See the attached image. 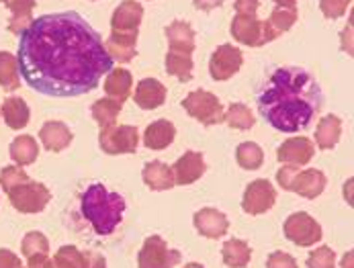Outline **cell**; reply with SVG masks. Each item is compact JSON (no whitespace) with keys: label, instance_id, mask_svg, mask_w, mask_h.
Listing matches in <instances>:
<instances>
[{"label":"cell","instance_id":"cell-1","mask_svg":"<svg viewBox=\"0 0 354 268\" xmlns=\"http://www.w3.org/2000/svg\"><path fill=\"white\" fill-rule=\"evenodd\" d=\"M17 61L27 86L57 99L93 93L115 64L101 33L74 10L33 19L19 37Z\"/></svg>","mask_w":354,"mask_h":268},{"label":"cell","instance_id":"cell-2","mask_svg":"<svg viewBox=\"0 0 354 268\" xmlns=\"http://www.w3.org/2000/svg\"><path fill=\"white\" fill-rule=\"evenodd\" d=\"M324 105V93L304 68H279L258 95V111L270 127L297 133L311 125Z\"/></svg>","mask_w":354,"mask_h":268},{"label":"cell","instance_id":"cell-3","mask_svg":"<svg viewBox=\"0 0 354 268\" xmlns=\"http://www.w3.org/2000/svg\"><path fill=\"white\" fill-rule=\"evenodd\" d=\"M84 219L99 236H111L125 213V199L119 193H109L104 184H91L80 201Z\"/></svg>","mask_w":354,"mask_h":268},{"label":"cell","instance_id":"cell-4","mask_svg":"<svg viewBox=\"0 0 354 268\" xmlns=\"http://www.w3.org/2000/svg\"><path fill=\"white\" fill-rule=\"evenodd\" d=\"M277 182L285 191L297 193L299 197H305V199H315L326 191L328 178L322 170H315V168L299 170V166L285 164L277 172Z\"/></svg>","mask_w":354,"mask_h":268},{"label":"cell","instance_id":"cell-5","mask_svg":"<svg viewBox=\"0 0 354 268\" xmlns=\"http://www.w3.org/2000/svg\"><path fill=\"white\" fill-rule=\"evenodd\" d=\"M232 37L248 48H262L277 39L266 21H260L252 12H236L232 19Z\"/></svg>","mask_w":354,"mask_h":268},{"label":"cell","instance_id":"cell-6","mask_svg":"<svg viewBox=\"0 0 354 268\" xmlns=\"http://www.w3.org/2000/svg\"><path fill=\"white\" fill-rule=\"evenodd\" d=\"M183 107L185 111L193 117V119H197L201 125H207V127H211V125H219V123H223V105L219 103V99L213 95V93H209V90H193V93H189L187 95V99L183 101Z\"/></svg>","mask_w":354,"mask_h":268},{"label":"cell","instance_id":"cell-7","mask_svg":"<svg viewBox=\"0 0 354 268\" xmlns=\"http://www.w3.org/2000/svg\"><path fill=\"white\" fill-rule=\"evenodd\" d=\"M8 199L19 213H41L51 201V193L46 184L27 180L8 191Z\"/></svg>","mask_w":354,"mask_h":268},{"label":"cell","instance_id":"cell-8","mask_svg":"<svg viewBox=\"0 0 354 268\" xmlns=\"http://www.w3.org/2000/svg\"><path fill=\"white\" fill-rule=\"evenodd\" d=\"M99 144L102 152L109 156L133 154L140 144V131L136 125H111L101 129Z\"/></svg>","mask_w":354,"mask_h":268},{"label":"cell","instance_id":"cell-9","mask_svg":"<svg viewBox=\"0 0 354 268\" xmlns=\"http://www.w3.org/2000/svg\"><path fill=\"white\" fill-rule=\"evenodd\" d=\"M283 233L289 242H293L301 248H309V246L317 244L324 236L322 225L305 211L289 215L285 225H283Z\"/></svg>","mask_w":354,"mask_h":268},{"label":"cell","instance_id":"cell-10","mask_svg":"<svg viewBox=\"0 0 354 268\" xmlns=\"http://www.w3.org/2000/svg\"><path fill=\"white\" fill-rule=\"evenodd\" d=\"M180 262V252L172 250L160 236H150L138 256L140 268H174Z\"/></svg>","mask_w":354,"mask_h":268},{"label":"cell","instance_id":"cell-11","mask_svg":"<svg viewBox=\"0 0 354 268\" xmlns=\"http://www.w3.org/2000/svg\"><path fill=\"white\" fill-rule=\"evenodd\" d=\"M274 203H277V189L264 178L252 180L242 197V209L248 215L266 213L274 207Z\"/></svg>","mask_w":354,"mask_h":268},{"label":"cell","instance_id":"cell-12","mask_svg":"<svg viewBox=\"0 0 354 268\" xmlns=\"http://www.w3.org/2000/svg\"><path fill=\"white\" fill-rule=\"evenodd\" d=\"M244 64V55L238 48H234L232 44H223L219 46L209 59V74L213 80L223 82L230 80L234 74H238V70Z\"/></svg>","mask_w":354,"mask_h":268},{"label":"cell","instance_id":"cell-13","mask_svg":"<svg viewBox=\"0 0 354 268\" xmlns=\"http://www.w3.org/2000/svg\"><path fill=\"white\" fill-rule=\"evenodd\" d=\"M315 154V146L309 137H289L277 148V160L287 166H305Z\"/></svg>","mask_w":354,"mask_h":268},{"label":"cell","instance_id":"cell-14","mask_svg":"<svg viewBox=\"0 0 354 268\" xmlns=\"http://www.w3.org/2000/svg\"><path fill=\"white\" fill-rule=\"evenodd\" d=\"M142 19H144V6L136 0H123L111 17V31L140 33Z\"/></svg>","mask_w":354,"mask_h":268},{"label":"cell","instance_id":"cell-15","mask_svg":"<svg viewBox=\"0 0 354 268\" xmlns=\"http://www.w3.org/2000/svg\"><path fill=\"white\" fill-rule=\"evenodd\" d=\"M172 168V176H174V184L178 186H187V184H193L195 180H199L205 170H207V164L203 158L201 152H185L178 160L174 162Z\"/></svg>","mask_w":354,"mask_h":268},{"label":"cell","instance_id":"cell-16","mask_svg":"<svg viewBox=\"0 0 354 268\" xmlns=\"http://www.w3.org/2000/svg\"><path fill=\"white\" fill-rule=\"evenodd\" d=\"M193 223H195V229L201 233L203 238H209V240H219L230 229V219L225 217V213H221V211H217L213 207L199 209L193 217Z\"/></svg>","mask_w":354,"mask_h":268},{"label":"cell","instance_id":"cell-17","mask_svg":"<svg viewBox=\"0 0 354 268\" xmlns=\"http://www.w3.org/2000/svg\"><path fill=\"white\" fill-rule=\"evenodd\" d=\"M166 86L156 80V78H144L138 82L136 86V93H133V101L136 105L144 111H153V108H160L166 103Z\"/></svg>","mask_w":354,"mask_h":268},{"label":"cell","instance_id":"cell-18","mask_svg":"<svg viewBox=\"0 0 354 268\" xmlns=\"http://www.w3.org/2000/svg\"><path fill=\"white\" fill-rule=\"evenodd\" d=\"M166 39H168V48L170 52H178V54H193L197 48L195 41V31L187 21H172L166 27Z\"/></svg>","mask_w":354,"mask_h":268},{"label":"cell","instance_id":"cell-19","mask_svg":"<svg viewBox=\"0 0 354 268\" xmlns=\"http://www.w3.org/2000/svg\"><path fill=\"white\" fill-rule=\"evenodd\" d=\"M138 35L140 33H117L111 31V37L104 41V50L111 55V59L119 61V64H127L131 61L138 52H136V44H138Z\"/></svg>","mask_w":354,"mask_h":268},{"label":"cell","instance_id":"cell-20","mask_svg":"<svg viewBox=\"0 0 354 268\" xmlns=\"http://www.w3.org/2000/svg\"><path fill=\"white\" fill-rule=\"evenodd\" d=\"M176 137V127L168 119H158L150 123L144 131V146L152 152L166 150Z\"/></svg>","mask_w":354,"mask_h":268},{"label":"cell","instance_id":"cell-21","mask_svg":"<svg viewBox=\"0 0 354 268\" xmlns=\"http://www.w3.org/2000/svg\"><path fill=\"white\" fill-rule=\"evenodd\" d=\"M131 88H133V76L125 68H113L104 78V93L113 101L125 103L131 97Z\"/></svg>","mask_w":354,"mask_h":268},{"label":"cell","instance_id":"cell-22","mask_svg":"<svg viewBox=\"0 0 354 268\" xmlns=\"http://www.w3.org/2000/svg\"><path fill=\"white\" fill-rule=\"evenodd\" d=\"M72 131L66 123L62 121H48L39 129V140L50 152H62L72 144Z\"/></svg>","mask_w":354,"mask_h":268},{"label":"cell","instance_id":"cell-23","mask_svg":"<svg viewBox=\"0 0 354 268\" xmlns=\"http://www.w3.org/2000/svg\"><path fill=\"white\" fill-rule=\"evenodd\" d=\"M2 2L12 12V17L8 21V31L21 37L29 29V25L33 23L35 0H2Z\"/></svg>","mask_w":354,"mask_h":268},{"label":"cell","instance_id":"cell-24","mask_svg":"<svg viewBox=\"0 0 354 268\" xmlns=\"http://www.w3.org/2000/svg\"><path fill=\"white\" fill-rule=\"evenodd\" d=\"M142 178H144L146 186L152 191H170L172 186H176L172 168L160 160L148 162L142 170Z\"/></svg>","mask_w":354,"mask_h":268},{"label":"cell","instance_id":"cell-25","mask_svg":"<svg viewBox=\"0 0 354 268\" xmlns=\"http://www.w3.org/2000/svg\"><path fill=\"white\" fill-rule=\"evenodd\" d=\"M342 135V119L338 115H326L319 119L315 127V144L319 150H332L340 142Z\"/></svg>","mask_w":354,"mask_h":268},{"label":"cell","instance_id":"cell-26","mask_svg":"<svg viewBox=\"0 0 354 268\" xmlns=\"http://www.w3.org/2000/svg\"><path fill=\"white\" fill-rule=\"evenodd\" d=\"M29 117H31L29 105L21 97H8L2 103V119L10 129H15V131L25 129L29 123Z\"/></svg>","mask_w":354,"mask_h":268},{"label":"cell","instance_id":"cell-27","mask_svg":"<svg viewBox=\"0 0 354 268\" xmlns=\"http://www.w3.org/2000/svg\"><path fill=\"white\" fill-rule=\"evenodd\" d=\"M221 256H223V262L225 267L230 268H246L250 258H252V250L250 246L244 242V240H238V238H232L223 244L221 248Z\"/></svg>","mask_w":354,"mask_h":268},{"label":"cell","instance_id":"cell-28","mask_svg":"<svg viewBox=\"0 0 354 268\" xmlns=\"http://www.w3.org/2000/svg\"><path fill=\"white\" fill-rule=\"evenodd\" d=\"M10 158L17 166H29L37 160L39 156V146L33 135H19L10 144Z\"/></svg>","mask_w":354,"mask_h":268},{"label":"cell","instance_id":"cell-29","mask_svg":"<svg viewBox=\"0 0 354 268\" xmlns=\"http://www.w3.org/2000/svg\"><path fill=\"white\" fill-rule=\"evenodd\" d=\"M166 72L180 82H191L193 78V55L168 52L166 54Z\"/></svg>","mask_w":354,"mask_h":268},{"label":"cell","instance_id":"cell-30","mask_svg":"<svg viewBox=\"0 0 354 268\" xmlns=\"http://www.w3.org/2000/svg\"><path fill=\"white\" fill-rule=\"evenodd\" d=\"M121 108H123V103L104 97V99H99V101L91 107V113H93V119L101 125V129H104V127L115 125V121H117Z\"/></svg>","mask_w":354,"mask_h":268},{"label":"cell","instance_id":"cell-31","mask_svg":"<svg viewBox=\"0 0 354 268\" xmlns=\"http://www.w3.org/2000/svg\"><path fill=\"white\" fill-rule=\"evenodd\" d=\"M223 123H227L232 129H240V131H246V129H252L256 119H254V113L246 105L242 103H232L230 108L223 113Z\"/></svg>","mask_w":354,"mask_h":268},{"label":"cell","instance_id":"cell-32","mask_svg":"<svg viewBox=\"0 0 354 268\" xmlns=\"http://www.w3.org/2000/svg\"><path fill=\"white\" fill-rule=\"evenodd\" d=\"M0 86L8 93L19 88V61L8 52H0Z\"/></svg>","mask_w":354,"mask_h":268},{"label":"cell","instance_id":"cell-33","mask_svg":"<svg viewBox=\"0 0 354 268\" xmlns=\"http://www.w3.org/2000/svg\"><path fill=\"white\" fill-rule=\"evenodd\" d=\"M297 8H285V6H277L272 12H270V17H268V27H270V31L279 37V35H283V33H287L295 23H297Z\"/></svg>","mask_w":354,"mask_h":268},{"label":"cell","instance_id":"cell-34","mask_svg":"<svg viewBox=\"0 0 354 268\" xmlns=\"http://www.w3.org/2000/svg\"><path fill=\"white\" fill-rule=\"evenodd\" d=\"M236 160L246 170H258L264 162V152L258 144L244 142L236 148Z\"/></svg>","mask_w":354,"mask_h":268},{"label":"cell","instance_id":"cell-35","mask_svg":"<svg viewBox=\"0 0 354 268\" xmlns=\"http://www.w3.org/2000/svg\"><path fill=\"white\" fill-rule=\"evenodd\" d=\"M21 252L23 256H33V254H48L50 252V242L48 238L41 233V231H29L25 238H23V244H21Z\"/></svg>","mask_w":354,"mask_h":268},{"label":"cell","instance_id":"cell-36","mask_svg":"<svg viewBox=\"0 0 354 268\" xmlns=\"http://www.w3.org/2000/svg\"><path fill=\"white\" fill-rule=\"evenodd\" d=\"M82 252L76 246H62L53 256V268H80Z\"/></svg>","mask_w":354,"mask_h":268},{"label":"cell","instance_id":"cell-37","mask_svg":"<svg viewBox=\"0 0 354 268\" xmlns=\"http://www.w3.org/2000/svg\"><path fill=\"white\" fill-rule=\"evenodd\" d=\"M336 267V252L330 246H322L311 250L307 256V268H334Z\"/></svg>","mask_w":354,"mask_h":268},{"label":"cell","instance_id":"cell-38","mask_svg":"<svg viewBox=\"0 0 354 268\" xmlns=\"http://www.w3.org/2000/svg\"><path fill=\"white\" fill-rule=\"evenodd\" d=\"M27 180H29V176H27V172L21 166H6L0 172V184H2V189L6 193L12 191L15 186L23 184V182H27Z\"/></svg>","mask_w":354,"mask_h":268},{"label":"cell","instance_id":"cell-39","mask_svg":"<svg viewBox=\"0 0 354 268\" xmlns=\"http://www.w3.org/2000/svg\"><path fill=\"white\" fill-rule=\"evenodd\" d=\"M353 0H319V10L326 19H340L351 8Z\"/></svg>","mask_w":354,"mask_h":268},{"label":"cell","instance_id":"cell-40","mask_svg":"<svg viewBox=\"0 0 354 268\" xmlns=\"http://www.w3.org/2000/svg\"><path fill=\"white\" fill-rule=\"evenodd\" d=\"M266 268H299L297 260L287 252H272L266 258Z\"/></svg>","mask_w":354,"mask_h":268},{"label":"cell","instance_id":"cell-41","mask_svg":"<svg viewBox=\"0 0 354 268\" xmlns=\"http://www.w3.org/2000/svg\"><path fill=\"white\" fill-rule=\"evenodd\" d=\"M80 268H106V258L101 252L95 250H84L82 252V265Z\"/></svg>","mask_w":354,"mask_h":268},{"label":"cell","instance_id":"cell-42","mask_svg":"<svg viewBox=\"0 0 354 268\" xmlns=\"http://www.w3.org/2000/svg\"><path fill=\"white\" fill-rule=\"evenodd\" d=\"M0 268H23V262L15 252L2 248L0 250Z\"/></svg>","mask_w":354,"mask_h":268},{"label":"cell","instance_id":"cell-43","mask_svg":"<svg viewBox=\"0 0 354 268\" xmlns=\"http://www.w3.org/2000/svg\"><path fill=\"white\" fill-rule=\"evenodd\" d=\"M27 260V268H53V260L48 254H33Z\"/></svg>","mask_w":354,"mask_h":268},{"label":"cell","instance_id":"cell-44","mask_svg":"<svg viewBox=\"0 0 354 268\" xmlns=\"http://www.w3.org/2000/svg\"><path fill=\"white\" fill-rule=\"evenodd\" d=\"M236 12H252L256 15L260 8V0H234Z\"/></svg>","mask_w":354,"mask_h":268},{"label":"cell","instance_id":"cell-45","mask_svg":"<svg viewBox=\"0 0 354 268\" xmlns=\"http://www.w3.org/2000/svg\"><path fill=\"white\" fill-rule=\"evenodd\" d=\"M193 4H195L199 10L209 12V10H213V8L221 6V4H223V0H193Z\"/></svg>","mask_w":354,"mask_h":268},{"label":"cell","instance_id":"cell-46","mask_svg":"<svg viewBox=\"0 0 354 268\" xmlns=\"http://www.w3.org/2000/svg\"><path fill=\"white\" fill-rule=\"evenodd\" d=\"M274 4L285 8H297V0H274Z\"/></svg>","mask_w":354,"mask_h":268},{"label":"cell","instance_id":"cell-47","mask_svg":"<svg viewBox=\"0 0 354 268\" xmlns=\"http://www.w3.org/2000/svg\"><path fill=\"white\" fill-rule=\"evenodd\" d=\"M353 267V254H346L344 260H342V268H351Z\"/></svg>","mask_w":354,"mask_h":268},{"label":"cell","instance_id":"cell-48","mask_svg":"<svg viewBox=\"0 0 354 268\" xmlns=\"http://www.w3.org/2000/svg\"><path fill=\"white\" fill-rule=\"evenodd\" d=\"M183 268H205L203 265H199V262H189L187 267H183Z\"/></svg>","mask_w":354,"mask_h":268},{"label":"cell","instance_id":"cell-49","mask_svg":"<svg viewBox=\"0 0 354 268\" xmlns=\"http://www.w3.org/2000/svg\"><path fill=\"white\" fill-rule=\"evenodd\" d=\"M23 268H25V267H23Z\"/></svg>","mask_w":354,"mask_h":268}]
</instances>
